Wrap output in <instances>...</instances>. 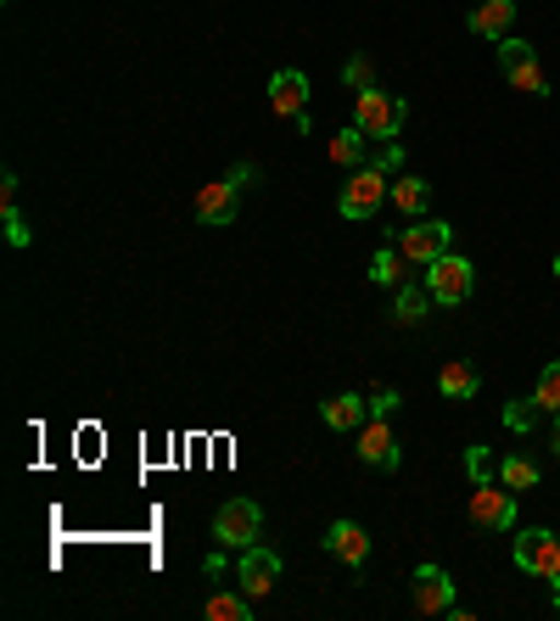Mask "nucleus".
Instances as JSON below:
<instances>
[{"label":"nucleus","instance_id":"1","mask_svg":"<svg viewBox=\"0 0 560 621\" xmlns=\"http://www.w3.org/2000/svg\"><path fill=\"white\" fill-rule=\"evenodd\" d=\"M387 197H393L387 174H382L376 163H364V168H353V179L342 185L337 213H342L348 224H364V219H376V213H382V202H387Z\"/></svg>","mask_w":560,"mask_h":621},{"label":"nucleus","instance_id":"2","mask_svg":"<svg viewBox=\"0 0 560 621\" xmlns=\"http://www.w3.org/2000/svg\"><path fill=\"white\" fill-rule=\"evenodd\" d=\"M432 292V303H465L471 297V285H477V269L471 258H459V253H443L427 263V280H420Z\"/></svg>","mask_w":560,"mask_h":621},{"label":"nucleus","instance_id":"3","mask_svg":"<svg viewBox=\"0 0 560 621\" xmlns=\"http://www.w3.org/2000/svg\"><path fill=\"white\" fill-rule=\"evenodd\" d=\"M258 527H264V509H258L253 499H224L219 515H213V538H219L224 549H247V543H258Z\"/></svg>","mask_w":560,"mask_h":621},{"label":"nucleus","instance_id":"4","mask_svg":"<svg viewBox=\"0 0 560 621\" xmlns=\"http://www.w3.org/2000/svg\"><path fill=\"white\" fill-rule=\"evenodd\" d=\"M353 124L370 134V140H393L398 124H404V102H393L387 90H359V102H353Z\"/></svg>","mask_w":560,"mask_h":621},{"label":"nucleus","instance_id":"5","mask_svg":"<svg viewBox=\"0 0 560 621\" xmlns=\"http://www.w3.org/2000/svg\"><path fill=\"white\" fill-rule=\"evenodd\" d=\"M499 68H504V79L516 84V90H527V95H549V79H544V68H538V51L527 39H499Z\"/></svg>","mask_w":560,"mask_h":621},{"label":"nucleus","instance_id":"6","mask_svg":"<svg viewBox=\"0 0 560 621\" xmlns=\"http://www.w3.org/2000/svg\"><path fill=\"white\" fill-rule=\"evenodd\" d=\"M516 565L527 571V577L555 583V577H560V538H555L549 527H527V532L516 538Z\"/></svg>","mask_w":560,"mask_h":621},{"label":"nucleus","instance_id":"7","mask_svg":"<svg viewBox=\"0 0 560 621\" xmlns=\"http://www.w3.org/2000/svg\"><path fill=\"white\" fill-rule=\"evenodd\" d=\"M448 224L443 219H420V224H404V235H398V253L409 258V263H420V269H427L432 258H443L448 253Z\"/></svg>","mask_w":560,"mask_h":621},{"label":"nucleus","instance_id":"8","mask_svg":"<svg viewBox=\"0 0 560 621\" xmlns=\"http://www.w3.org/2000/svg\"><path fill=\"white\" fill-rule=\"evenodd\" d=\"M236 583H242V594H247V599H264V594L280 583V554H275V549L247 543V549H242V560H236Z\"/></svg>","mask_w":560,"mask_h":621},{"label":"nucleus","instance_id":"9","mask_svg":"<svg viewBox=\"0 0 560 621\" xmlns=\"http://www.w3.org/2000/svg\"><path fill=\"white\" fill-rule=\"evenodd\" d=\"M471 520H477V527L510 532V527H516V493H510L504 482H499V488H493V482L471 488Z\"/></svg>","mask_w":560,"mask_h":621},{"label":"nucleus","instance_id":"10","mask_svg":"<svg viewBox=\"0 0 560 621\" xmlns=\"http://www.w3.org/2000/svg\"><path fill=\"white\" fill-rule=\"evenodd\" d=\"M359 459L376 465V470H398V465H404V448L393 443V425H387L382 414H370V420L359 425Z\"/></svg>","mask_w":560,"mask_h":621},{"label":"nucleus","instance_id":"11","mask_svg":"<svg viewBox=\"0 0 560 621\" xmlns=\"http://www.w3.org/2000/svg\"><path fill=\"white\" fill-rule=\"evenodd\" d=\"M269 107L280 113V118H308V73L303 68H280L275 79H269Z\"/></svg>","mask_w":560,"mask_h":621},{"label":"nucleus","instance_id":"12","mask_svg":"<svg viewBox=\"0 0 560 621\" xmlns=\"http://www.w3.org/2000/svg\"><path fill=\"white\" fill-rule=\"evenodd\" d=\"M415 610L420 616H448L454 610V577L438 565H415Z\"/></svg>","mask_w":560,"mask_h":621},{"label":"nucleus","instance_id":"13","mask_svg":"<svg viewBox=\"0 0 560 621\" xmlns=\"http://www.w3.org/2000/svg\"><path fill=\"white\" fill-rule=\"evenodd\" d=\"M236 190L242 185H230V174L224 179H213V185H202L197 190V224H230V219H236Z\"/></svg>","mask_w":560,"mask_h":621},{"label":"nucleus","instance_id":"14","mask_svg":"<svg viewBox=\"0 0 560 621\" xmlns=\"http://www.w3.org/2000/svg\"><path fill=\"white\" fill-rule=\"evenodd\" d=\"M325 549H331L348 571H359L370 560V532L359 527V520H331V532H325Z\"/></svg>","mask_w":560,"mask_h":621},{"label":"nucleus","instance_id":"15","mask_svg":"<svg viewBox=\"0 0 560 621\" xmlns=\"http://www.w3.org/2000/svg\"><path fill=\"white\" fill-rule=\"evenodd\" d=\"M438 392H443L448 403H471V398L482 392L477 364H471V359H448V364L438 370Z\"/></svg>","mask_w":560,"mask_h":621},{"label":"nucleus","instance_id":"16","mask_svg":"<svg viewBox=\"0 0 560 621\" xmlns=\"http://www.w3.org/2000/svg\"><path fill=\"white\" fill-rule=\"evenodd\" d=\"M319 420L331 425V432H359V425L370 420V398H353V392L325 398V403H319Z\"/></svg>","mask_w":560,"mask_h":621},{"label":"nucleus","instance_id":"17","mask_svg":"<svg viewBox=\"0 0 560 621\" xmlns=\"http://www.w3.org/2000/svg\"><path fill=\"white\" fill-rule=\"evenodd\" d=\"M510 17H516V0H482V7L465 17V23H471V34H482V39H504L510 34Z\"/></svg>","mask_w":560,"mask_h":621},{"label":"nucleus","instance_id":"18","mask_svg":"<svg viewBox=\"0 0 560 621\" xmlns=\"http://www.w3.org/2000/svg\"><path fill=\"white\" fill-rule=\"evenodd\" d=\"M427 314H432V292H427V285H398L393 319H398V325H420Z\"/></svg>","mask_w":560,"mask_h":621},{"label":"nucleus","instance_id":"19","mask_svg":"<svg viewBox=\"0 0 560 621\" xmlns=\"http://www.w3.org/2000/svg\"><path fill=\"white\" fill-rule=\"evenodd\" d=\"M499 482H504L510 493H527V488H538V465H533L527 454H504V459H499Z\"/></svg>","mask_w":560,"mask_h":621},{"label":"nucleus","instance_id":"20","mask_svg":"<svg viewBox=\"0 0 560 621\" xmlns=\"http://www.w3.org/2000/svg\"><path fill=\"white\" fill-rule=\"evenodd\" d=\"M427 202H432L427 179H393V208H398V213L420 219V213H427Z\"/></svg>","mask_w":560,"mask_h":621},{"label":"nucleus","instance_id":"21","mask_svg":"<svg viewBox=\"0 0 560 621\" xmlns=\"http://www.w3.org/2000/svg\"><path fill=\"white\" fill-rule=\"evenodd\" d=\"M364 129L353 124V129H342V134H331V163H342V168H364Z\"/></svg>","mask_w":560,"mask_h":621},{"label":"nucleus","instance_id":"22","mask_svg":"<svg viewBox=\"0 0 560 621\" xmlns=\"http://www.w3.org/2000/svg\"><path fill=\"white\" fill-rule=\"evenodd\" d=\"M253 605L258 599H247V594H213L202 610H208V621H253Z\"/></svg>","mask_w":560,"mask_h":621},{"label":"nucleus","instance_id":"23","mask_svg":"<svg viewBox=\"0 0 560 621\" xmlns=\"http://www.w3.org/2000/svg\"><path fill=\"white\" fill-rule=\"evenodd\" d=\"M370 280H376V285H404L409 280V258L393 253V247H382L376 258H370Z\"/></svg>","mask_w":560,"mask_h":621},{"label":"nucleus","instance_id":"24","mask_svg":"<svg viewBox=\"0 0 560 621\" xmlns=\"http://www.w3.org/2000/svg\"><path fill=\"white\" fill-rule=\"evenodd\" d=\"M533 398H538V409H544V414H560V359H549V364L538 370Z\"/></svg>","mask_w":560,"mask_h":621},{"label":"nucleus","instance_id":"25","mask_svg":"<svg viewBox=\"0 0 560 621\" xmlns=\"http://www.w3.org/2000/svg\"><path fill=\"white\" fill-rule=\"evenodd\" d=\"M465 476H471V488H482V482H493L499 476V459H493V448H465Z\"/></svg>","mask_w":560,"mask_h":621},{"label":"nucleus","instance_id":"26","mask_svg":"<svg viewBox=\"0 0 560 621\" xmlns=\"http://www.w3.org/2000/svg\"><path fill=\"white\" fill-rule=\"evenodd\" d=\"M538 398L527 403V398H516V403H504V425H510V432H533V425H538Z\"/></svg>","mask_w":560,"mask_h":621},{"label":"nucleus","instance_id":"27","mask_svg":"<svg viewBox=\"0 0 560 621\" xmlns=\"http://www.w3.org/2000/svg\"><path fill=\"white\" fill-rule=\"evenodd\" d=\"M0 219H7V242H12V247H28V224H23V213H18V208H0Z\"/></svg>","mask_w":560,"mask_h":621},{"label":"nucleus","instance_id":"28","mask_svg":"<svg viewBox=\"0 0 560 621\" xmlns=\"http://www.w3.org/2000/svg\"><path fill=\"white\" fill-rule=\"evenodd\" d=\"M342 79L353 84V90H370L376 79H370V57H348V68H342Z\"/></svg>","mask_w":560,"mask_h":621},{"label":"nucleus","instance_id":"29","mask_svg":"<svg viewBox=\"0 0 560 621\" xmlns=\"http://www.w3.org/2000/svg\"><path fill=\"white\" fill-rule=\"evenodd\" d=\"M376 168H382V174H398V168H404V147H398V140H382Z\"/></svg>","mask_w":560,"mask_h":621},{"label":"nucleus","instance_id":"30","mask_svg":"<svg viewBox=\"0 0 560 621\" xmlns=\"http://www.w3.org/2000/svg\"><path fill=\"white\" fill-rule=\"evenodd\" d=\"M398 403H404V398H398L393 387H382L376 398H370V414H382V420H393V414H398Z\"/></svg>","mask_w":560,"mask_h":621},{"label":"nucleus","instance_id":"31","mask_svg":"<svg viewBox=\"0 0 560 621\" xmlns=\"http://www.w3.org/2000/svg\"><path fill=\"white\" fill-rule=\"evenodd\" d=\"M0 208H18V174H0Z\"/></svg>","mask_w":560,"mask_h":621},{"label":"nucleus","instance_id":"32","mask_svg":"<svg viewBox=\"0 0 560 621\" xmlns=\"http://www.w3.org/2000/svg\"><path fill=\"white\" fill-rule=\"evenodd\" d=\"M253 179H258L253 163H236V168H230V185H253Z\"/></svg>","mask_w":560,"mask_h":621},{"label":"nucleus","instance_id":"33","mask_svg":"<svg viewBox=\"0 0 560 621\" xmlns=\"http://www.w3.org/2000/svg\"><path fill=\"white\" fill-rule=\"evenodd\" d=\"M549 448H555V459H560V414H555V437H549Z\"/></svg>","mask_w":560,"mask_h":621},{"label":"nucleus","instance_id":"34","mask_svg":"<svg viewBox=\"0 0 560 621\" xmlns=\"http://www.w3.org/2000/svg\"><path fill=\"white\" fill-rule=\"evenodd\" d=\"M555 280H560V253H555Z\"/></svg>","mask_w":560,"mask_h":621}]
</instances>
